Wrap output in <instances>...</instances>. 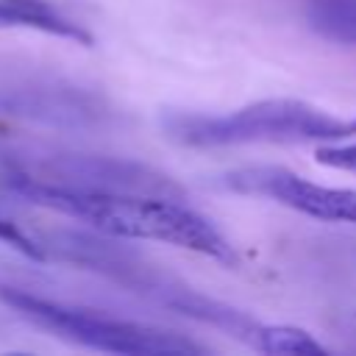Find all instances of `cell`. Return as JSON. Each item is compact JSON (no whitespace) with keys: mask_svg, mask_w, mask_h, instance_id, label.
Returning a JSON list of instances; mask_svg holds the SVG:
<instances>
[{"mask_svg":"<svg viewBox=\"0 0 356 356\" xmlns=\"http://www.w3.org/2000/svg\"><path fill=\"white\" fill-rule=\"evenodd\" d=\"M6 186L36 206L75 217L108 234L114 239H147L203 253L222 264H236V250L225 234L203 214L189 209L172 195L147 192H100V189H67L53 184H39L19 175H3Z\"/></svg>","mask_w":356,"mask_h":356,"instance_id":"6da1fadb","label":"cell"},{"mask_svg":"<svg viewBox=\"0 0 356 356\" xmlns=\"http://www.w3.org/2000/svg\"><path fill=\"white\" fill-rule=\"evenodd\" d=\"M164 134L184 147L312 145L356 136V117H339L292 97L256 100L225 114H167Z\"/></svg>","mask_w":356,"mask_h":356,"instance_id":"7a4b0ae2","label":"cell"},{"mask_svg":"<svg viewBox=\"0 0 356 356\" xmlns=\"http://www.w3.org/2000/svg\"><path fill=\"white\" fill-rule=\"evenodd\" d=\"M0 300L25 323L92 350L125 353V356H192L203 350L200 342H192L189 337H181L175 331L134 320H120L19 286H0Z\"/></svg>","mask_w":356,"mask_h":356,"instance_id":"3957f363","label":"cell"},{"mask_svg":"<svg viewBox=\"0 0 356 356\" xmlns=\"http://www.w3.org/2000/svg\"><path fill=\"white\" fill-rule=\"evenodd\" d=\"M3 175H19L39 184L67 189H100V192H147L172 195L181 189L161 172L114 156L89 153H8L3 159Z\"/></svg>","mask_w":356,"mask_h":356,"instance_id":"277c9868","label":"cell"},{"mask_svg":"<svg viewBox=\"0 0 356 356\" xmlns=\"http://www.w3.org/2000/svg\"><path fill=\"white\" fill-rule=\"evenodd\" d=\"M0 117L64 131H92L108 125L114 111L97 92L83 86L50 78H17L0 83Z\"/></svg>","mask_w":356,"mask_h":356,"instance_id":"5b68a950","label":"cell"},{"mask_svg":"<svg viewBox=\"0 0 356 356\" xmlns=\"http://www.w3.org/2000/svg\"><path fill=\"white\" fill-rule=\"evenodd\" d=\"M239 192L267 195L275 203L300 211L323 222H345L356 228V192L342 186H325L286 170H245L225 178Z\"/></svg>","mask_w":356,"mask_h":356,"instance_id":"8992f818","label":"cell"},{"mask_svg":"<svg viewBox=\"0 0 356 356\" xmlns=\"http://www.w3.org/2000/svg\"><path fill=\"white\" fill-rule=\"evenodd\" d=\"M0 28H25L78 42L83 47L92 44V33L47 0H0Z\"/></svg>","mask_w":356,"mask_h":356,"instance_id":"52a82bcc","label":"cell"},{"mask_svg":"<svg viewBox=\"0 0 356 356\" xmlns=\"http://www.w3.org/2000/svg\"><path fill=\"white\" fill-rule=\"evenodd\" d=\"M309 25L339 44H356V0H306Z\"/></svg>","mask_w":356,"mask_h":356,"instance_id":"ba28073f","label":"cell"},{"mask_svg":"<svg viewBox=\"0 0 356 356\" xmlns=\"http://www.w3.org/2000/svg\"><path fill=\"white\" fill-rule=\"evenodd\" d=\"M250 339L264 353H281V356L325 353V348L309 331H303L298 325H256L250 331Z\"/></svg>","mask_w":356,"mask_h":356,"instance_id":"9c48e42d","label":"cell"},{"mask_svg":"<svg viewBox=\"0 0 356 356\" xmlns=\"http://www.w3.org/2000/svg\"><path fill=\"white\" fill-rule=\"evenodd\" d=\"M0 242L8 245V248H14L17 253H22L28 259H44V253L39 248V239L31 236L28 231H22L17 222H11L6 217H0Z\"/></svg>","mask_w":356,"mask_h":356,"instance_id":"30bf717a","label":"cell"},{"mask_svg":"<svg viewBox=\"0 0 356 356\" xmlns=\"http://www.w3.org/2000/svg\"><path fill=\"white\" fill-rule=\"evenodd\" d=\"M317 161L325 164V167H334V170L356 172V142H353V145H334V142H325V145L317 147Z\"/></svg>","mask_w":356,"mask_h":356,"instance_id":"8fae6325","label":"cell"}]
</instances>
